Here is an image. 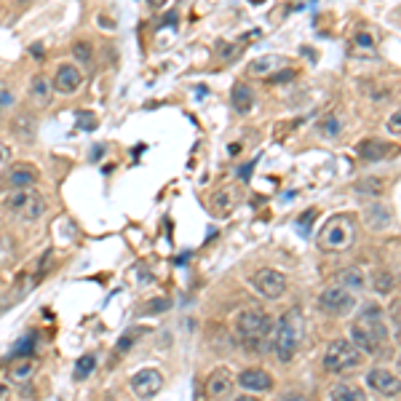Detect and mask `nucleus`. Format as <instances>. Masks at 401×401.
<instances>
[{
	"instance_id": "nucleus-13",
	"label": "nucleus",
	"mask_w": 401,
	"mask_h": 401,
	"mask_svg": "<svg viewBox=\"0 0 401 401\" xmlns=\"http://www.w3.org/2000/svg\"><path fill=\"white\" fill-rule=\"evenodd\" d=\"M236 382H238L244 391H254V393H262V391H271V388H273V377L268 375L265 369H260V367L244 369Z\"/></svg>"
},
{
	"instance_id": "nucleus-24",
	"label": "nucleus",
	"mask_w": 401,
	"mask_h": 401,
	"mask_svg": "<svg viewBox=\"0 0 401 401\" xmlns=\"http://www.w3.org/2000/svg\"><path fill=\"white\" fill-rule=\"evenodd\" d=\"M372 286H375L377 295H391V292H396V276L393 273H377Z\"/></svg>"
},
{
	"instance_id": "nucleus-25",
	"label": "nucleus",
	"mask_w": 401,
	"mask_h": 401,
	"mask_svg": "<svg viewBox=\"0 0 401 401\" xmlns=\"http://www.w3.org/2000/svg\"><path fill=\"white\" fill-rule=\"evenodd\" d=\"M51 86H49V80L43 76H38L35 80H32V94H35V100L41 102V104H46V102L51 100Z\"/></svg>"
},
{
	"instance_id": "nucleus-34",
	"label": "nucleus",
	"mask_w": 401,
	"mask_h": 401,
	"mask_svg": "<svg viewBox=\"0 0 401 401\" xmlns=\"http://www.w3.org/2000/svg\"><path fill=\"white\" fill-rule=\"evenodd\" d=\"M166 308H169V300H152V302H148V310H158V313H161V310H166Z\"/></svg>"
},
{
	"instance_id": "nucleus-14",
	"label": "nucleus",
	"mask_w": 401,
	"mask_h": 401,
	"mask_svg": "<svg viewBox=\"0 0 401 401\" xmlns=\"http://www.w3.org/2000/svg\"><path fill=\"white\" fill-rule=\"evenodd\" d=\"M284 65H286V59H284V56H278V54H268V56H260V59L249 62L247 73L254 76V78H271L273 73H278Z\"/></svg>"
},
{
	"instance_id": "nucleus-18",
	"label": "nucleus",
	"mask_w": 401,
	"mask_h": 401,
	"mask_svg": "<svg viewBox=\"0 0 401 401\" xmlns=\"http://www.w3.org/2000/svg\"><path fill=\"white\" fill-rule=\"evenodd\" d=\"M364 220H367V225L372 227V230H385V227H391V222H393V214L382 203H372V206L364 209Z\"/></svg>"
},
{
	"instance_id": "nucleus-21",
	"label": "nucleus",
	"mask_w": 401,
	"mask_h": 401,
	"mask_svg": "<svg viewBox=\"0 0 401 401\" xmlns=\"http://www.w3.org/2000/svg\"><path fill=\"white\" fill-rule=\"evenodd\" d=\"M356 190H358L361 196H382V193H385V182H382L380 176H364V179H358Z\"/></svg>"
},
{
	"instance_id": "nucleus-11",
	"label": "nucleus",
	"mask_w": 401,
	"mask_h": 401,
	"mask_svg": "<svg viewBox=\"0 0 401 401\" xmlns=\"http://www.w3.org/2000/svg\"><path fill=\"white\" fill-rule=\"evenodd\" d=\"M351 343L358 348V353H369V356H375L385 340H382L377 332H372L369 326H364V324L356 321V324L351 326Z\"/></svg>"
},
{
	"instance_id": "nucleus-3",
	"label": "nucleus",
	"mask_w": 401,
	"mask_h": 401,
	"mask_svg": "<svg viewBox=\"0 0 401 401\" xmlns=\"http://www.w3.org/2000/svg\"><path fill=\"white\" fill-rule=\"evenodd\" d=\"M356 244V222L348 214H337L319 230V247L324 251H348Z\"/></svg>"
},
{
	"instance_id": "nucleus-19",
	"label": "nucleus",
	"mask_w": 401,
	"mask_h": 401,
	"mask_svg": "<svg viewBox=\"0 0 401 401\" xmlns=\"http://www.w3.org/2000/svg\"><path fill=\"white\" fill-rule=\"evenodd\" d=\"M230 102H233V107L238 113H249L251 104H254V94H251V89L247 83H236L233 86V94H230Z\"/></svg>"
},
{
	"instance_id": "nucleus-32",
	"label": "nucleus",
	"mask_w": 401,
	"mask_h": 401,
	"mask_svg": "<svg viewBox=\"0 0 401 401\" xmlns=\"http://www.w3.org/2000/svg\"><path fill=\"white\" fill-rule=\"evenodd\" d=\"M78 124L91 131V128H97V118H94L91 113H78Z\"/></svg>"
},
{
	"instance_id": "nucleus-28",
	"label": "nucleus",
	"mask_w": 401,
	"mask_h": 401,
	"mask_svg": "<svg viewBox=\"0 0 401 401\" xmlns=\"http://www.w3.org/2000/svg\"><path fill=\"white\" fill-rule=\"evenodd\" d=\"M73 54H76L78 62H89V59H91V46H89L86 41H80V43L73 46Z\"/></svg>"
},
{
	"instance_id": "nucleus-41",
	"label": "nucleus",
	"mask_w": 401,
	"mask_h": 401,
	"mask_svg": "<svg viewBox=\"0 0 401 401\" xmlns=\"http://www.w3.org/2000/svg\"><path fill=\"white\" fill-rule=\"evenodd\" d=\"M25 3H27V0H25Z\"/></svg>"
},
{
	"instance_id": "nucleus-23",
	"label": "nucleus",
	"mask_w": 401,
	"mask_h": 401,
	"mask_svg": "<svg viewBox=\"0 0 401 401\" xmlns=\"http://www.w3.org/2000/svg\"><path fill=\"white\" fill-rule=\"evenodd\" d=\"M334 401H367V393H361L358 388H351V385H337L334 393H332Z\"/></svg>"
},
{
	"instance_id": "nucleus-35",
	"label": "nucleus",
	"mask_w": 401,
	"mask_h": 401,
	"mask_svg": "<svg viewBox=\"0 0 401 401\" xmlns=\"http://www.w3.org/2000/svg\"><path fill=\"white\" fill-rule=\"evenodd\" d=\"M8 155H11V150H8L5 145H0V172L5 169V163H8Z\"/></svg>"
},
{
	"instance_id": "nucleus-7",
	"label": "nucleus",
	"mask_w": 401,
	"mask_h": 401,
	"mask_svg": "<svg viewBox=\"0 0 401 401\" xmlns=\"http://www.w3.org/2000/svg\"><path fill=\"white\" fill-rule=\"evenodd\" d=\"M319 308L329 316H348L356 308V297H353V292L334 284V286H326L324 292L319 295Z\"/></svg>"
},
{
	"instance_id": "nucleus-39",
	"label": "nucleus",
	"mask_w": 401,
	"mask_h": 401,
	"mask_svg": "<svg viewBox=\"0 0 401 401\" xmlns=\"http://www.w3.org/2000/svg\"><path fill=\"white\" fill-rule=\"evenodd\" d=\"M230 401H257L254 396H236V399H230Z\"/></svg>"
},
{
	"instance_id": "nucleus-31",
	"label": "nucleus",
	"mask_w": 401,
	"mask_h": 401,
	"mask_svg": "<svg viewBox=\"0 0 401 401\" xmlns=\"http://www.w3.org/2000/svg\"><path fill=\"white\" fill-rule=\"evenodd\" d=\"M316 214H319L316 209H308V211H305V214L300 217V230H302V233H308V230H310V222L316 220Z\"/></svg>"
},
{
	"instance_id": "nucleus-36",
	"label": "nucleus",
	"mask_w": 401,
	"mask_h": 401,
	"mask_svg": "<svg viewBox=\"0 0 401 401\" xmlns=\"http://www.w3.org/2000/svg\"><path fill=\"white\" fill-rule=\"evenodd\" d=\"M251 169H254V161H249V163H247L244 169H238V176H241V179H249Z\"/></svg>"
},
{
	"instance_id": "nucleus-38",
	"label": "nucleus",
	"mask_w": 401,
	"mask_h": 401,
	"mask_svg": "<svg viewBox=\"0 0 401 401\" xmlns=\"http://www.w3.org/2000/svg\"><path fill=\"white\" fill-rule=\"evenodd\" d=\"M32 56H38V59L43 56V46H41V43H35V46H32Z\"/></svg>"
},
{
	"instance_id": "nucleus-9",
	"label": "nucleus",
	"mask_w": 401,
	"mask_h": 401,
	"mask_svg": "<svg viewBox=\"0 0 401 401\" xmlns=\"http://www.w3.org/2000/svg\"><path fill=\"white\" fill-rule=\"evenodd\" d=\"M367 385L380 393V396H399V388H401V380L399 372L388 369V367H375L367 372Z\"/></svg>"
},
{
	"instance_id": "nucleus-1",
	"label": "nucleus",
	"mask_w": 401,
	"mask_h": 401,
	"mask_svg": "<svg viewBox=\"0 0 401 401\" xmlns=\"http://www.w3.org/2000/svg\"><path fill=\"white\" fill-rule=\"evenodd\" d=\"M236 334L241 337V343L249 348L251 353H262L268 345V337L273 334V321L268 313L249 308V310H241L236 316Z\"/></svg>"
},
{
	"instance_id": "nucleus-22",
	"label": "nucleus",
	"mask_w": 401,
	"mask_h": 401,
	"mask_svg": "<svg viewBox=\"0 0 401 401\" xmlns=\"http://www.w3.org/2000/svg\"><path fill=\"white\" fill-rule=\"evenodd\" d=\"M94 369H97V356H94V353L80 356L78 364H76V380H86V377H91Z\"/></svg>"
},
{
	"instance_id": "nucleus-4",
	"label": "nucleus",
	"mask_w": 401,
	"mask_h": 401,
	"mask_svg": "<svg viewBox=\"0 0 401 401\" xmlns=\"http://www.w3.org/2000/svg\"><path fill=\"white\" fill-rule=\"evenodd\" d=\"M361 364V353L351 340H334L326 345L324 353V369L332 375H343L348 369H356Z\"/></svg>"
},
{
	"instance_id": "nucleus-16",
	"label": "nucleus",
	"mask_w": 401,
	"mask_h": 401,
	"mask_svg": "<svg viewBox=\"0 0 401 401\" xmlns=\"http://www.w3.org/2000/svg\"><path fill=\"white\" fill-rule=\"evenodd\" d=\"M337 286H343V289H348V292H361L364 286H367V276L356 268V265H348V268H343V271H337Z\"/></svg>"
},
{
	"instance_id": "nucleus-29",
	"label": "nucleus",
	"mask_w": 401,
	"mask_h": 401,
	"mask_svg": "<svg viewBox=\"0 0 401 401\" xmlns=\"http://www.w3.org/2000/svg\"><path fill=\"white\" fill-rule=\"evenodd\" d=\"M356 49H361V51H372V49H375V41H372V35H369V32H358V35H356Z\"/></svg>"
},
{
	"instance_id": "nucleus-30",
	"label": "nucleus",
	"mask_w": 401,
	"mask_h": 401,
	"mask_svg": "<svg viewBox=\"0 0 401 401\" xmlns=\"http://www.w3.org/2000/svg\"><path fill=\"white\" fill-rule=\"evenodd\" d=\"M32 345H35V334H30V337H25L16 348H14V356H27V353L32 351Z\"/></svg>"
},
{
	"instance_id": "nucleus-26",
	"label": "nucleus",
	"mask_w": 401,
	"mask_h": 401,
	"mask_svg": "<svg viewBox=\"0 0 401 401\" xmlns=\"http://www.w3.org/2000/svg\"><path fill=\"white\" fill-rule=\"evenodd\" d=\"M233 193H230V190H222V193H217V196H214V209H217V211H220V214H227V211H230V209H233Z\"/></svg>"
},
{
	"instance_id": "nucleus-20",
	"label": "nucleus",
	"mask_w": 401,
	"mask_h": 401,
	"mask_svg": "<svg viewBox=\"0 0 401 401\" xmlns=\"http://www.w3.org/2000/svg\"><path fill=\"white\" fill-rule=\"evenodd\" d=\"M35 372V361L32 358H22V361H16L14 367H11V372H8V380H14V382H27L30 377Z\"/></svg>"
},
{
	"instance_id": "nucleus-5",
	"label": "nucleus",
	"mask_w": 401,
	"mask_h": 401,
	"mask_svg": "<svg viewBox=\"0 0 401 401\" xmlns=\"http://www.w3.org/2000/svg\"><path fill=\"white\" fill-rule=\"evenodd\" d=\"M5 209L14 211V214H16L19 220H25V222H35V220L43 217V211H46V200H43L41 193H32V190H16L14 196L5 198Z\"/></svg>"
},
{
	"instance_id": "nucleus-33",
	"label": "nucleus",
	"mask_w": 401,
	"mask_h": 401,
	"mask_svg": "<svg viewBox=\"0 0 401 401\" xmlns=\"http://www.w3.org/2000/svg\"><path fill=\"white\" fill-rule=\"evenodd\" d=\"M388 131H391L393 137H399V134H401V118H399V113H393V115H391V121H388Z\"/></svg>"
},
{
	"instance_id": "nucleus-12",
	"label": "nucleus",
	"mask_w": 401,
	"mask_h": 401,
	"mask_svg": "<svg viewBox=\"0 0 401 401\" xmlns=\"http://www.w3.org/2000/svg\"><path fill=\"white\" fill-rule=\"evenodd\" d=\"M80 83H83V73L78 70L76 65H62L56 70V76H54V89L59 94H76L80 89Z\"/></svg>"
},
{
	"instance_id": "nucleus-2",
	"label": "nucleus",
	"mask_w": 401,
	"mask_h": 401,
	"mask_svg": "<svg viewBox=\"0 0 401 401\" xmlns=\"http://www.w3.org/2000/svg\"><path fill=\"white\" fill-rule=\"evenodd\" d=\"M302 334H305V321L297 310L286 313L276 326V337H273V348H276L278 361H292L300 351Z\"/></svg>"
},
{
	"instance_id": "nucleus-37",
	"label": "nucleus",
	"mask_w": 401,
	"mask_h": 401,
	"mask_svg": "<svg viewBox=\"0 0 401 401\" xmlns=\"http://www.w3.org/2000/svg\"><path fill=\"white\" fill-rule=\"evenodd\" d=\"M166 3H169V0H148V5H150V8H163Z\"/></svg>"
},
{
	"instance_id": "nucleus-27",
	"label": "nucleus",
	"mask_w": 401,
	"mask_h": 401,
	"mask_svg": "<svg viewBox=\"0 0 401 401\" xmlns=\"http://www.w3.org/2000/svg\"><path fill=\"white\" fill-rule=\"evenodd\" d=\"M14 128H16V137H19V139H32V137H35V124H32V121H27V126H25V118H16V126H14Z\"/></svg>"
},
{
	"instance_id": "nucleus-40",
	"label": "nucleus",
	"mask_w": 401,
	"mask_h": 401,
	"mask_svg": "<svg viewBox=\"0 0 401 401\" xmlns=\"http://www.w3.org/2000/svg\"><path fill=\"white\" fill-rule=\"evenodd\" d=\"M251 3H260V0H251Z\"/></svg>"
},
{
	"instance_id": "nucleus-10",
	"label": "nucleus",
	"mask_w": 401,
	"mask_h": 401,
	"mask_svg": "<svg viewBox=\"0 0 401 401\" xmlns=\"http://www.w3.org/2000/svg\"><path fill=\"white\" fill-rule=\"evenodd\" d=\"M233 388H236V380L230 375L227 367L214 369L209 380H206V399L209 401H230L233 399Z\"/></svg>"
},
{
	"instance_id": "nucleus-6",
	"label": "nucleus",
	"mask_w": 401,
	"mask_h": 401,
	"mask_svg": "<svg viewBox=\"0 0 401 401\" xmlns=\"http://www.w3.org/2000/svg\"><path fill=\"white\" fill-rule=\"evenodd\" d=\"M251 286L265 300H278L286 292V276L273 271V268H260V271L251 273Z\"/></svg>"
},
{
	"instance_id": "nucleus-15",
	"label": "nucleus",
	"mask_w": 401,
	"mask_h": 401,
	"mask_svg": "<svg viewBox=\"0 0 401 401\" xmlns=\"http://www.w3.org/2000/svg\"><path fill=\"white\" fill-rule=\"evenodd\" d=\"M5 182H8L14 190H30V187L38 182V172H35L32 166H27V163H19V166H11Z\"/></svg>"
},
{
	"instance_id": "nucleus-8",
	"label": "nucleus",
	"mask_w": 401,
	"mask_h": 401,
	"mask_svg": "<svg viewBox=\"0 0 401 401\" xmlns=\"http://www.w3.org/2000/svg\"><path fill=\"white\" fill-rule=\"evenodd\" d=\"M128 388H131V393L139 396V399H152V396L163 388V375H161V369H155V367H145V369H139L137 375L131 377Z\"/></svg>"
},
{
	"instance_id": "nucleus-17",
	"label": "nucleus",
	"mask_w": 401,
	"mask_h": 401,
	"mask_svg": "<svg viewBox=\"0 0 401 401\" xmlns=\"http://www.w3.org/2000/svg\"><path fill=\"white\" fill-rule=\"evenodd\" d=\"M356 152H358V158H364V161H382V158H388L391 145L382 142V139H364V142L356 145Z\"/></svg>"
}]
</instances>
